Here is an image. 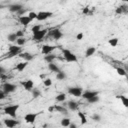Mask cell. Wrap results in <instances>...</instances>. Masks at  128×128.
I'll list each match as a JSON object with an SVG mask.
<instances>
[{"instance_id":"cell-1","label":"cell","mask_w":128,"mask_h":128,"mask_svg":"<svg viewBox=\"0 0 128 128\" xmlns=\"http://www.w3.org/2000/svg\"><path fill=\"white\" fill-rule=\"evenodd\" d=\"M19 104H12V105H7L4 107V113L10 116L11 118H15L17 115V111L19 109Z\"/></svg>"},{"instance_id":"cell-2","label":"cell","mask_w":128,"mask_h":128,"mask_svg":"<svg viewBox=\"0 0 128 128\" xmlns=\"http://www.w3.org/2000/svg\"><path fill=\"white\" fill-rule=\"evenodd\" d=\"M62 52H63L64 59H65L67 62L75 63V62H77V61H78L77 56H76L72 51H70L69 49H63V50H62Z\"/></svg>"},{"instance_id":"cell-3","label":"cell","mask_w":128,"mask_h":128,"mask_svg":"<svg viewBox=\"0 0 128 128\" xmlns=\"http://www.w3.org/2000/svg\"><path fill=\"white\" fill-rule=\"evenodd\" d=\"M2 87H3V91H4V93H5L6 95H7V94H10V93H12V92H14V91L17 89V86H16L15 84L9 83V82L4 83Z\"/></svg>"},{"instance_id":"cell-4","label":"cell","mask_w":128,"mask_h":128,"mask_svg":"<svg viewBox=\"0 0 128 128\" xmlns=\"http://www.w3.org/2000/svg\"><path fill=\"white\" fill-rule=\"evenodd\" d=\"M52 15H53V12H51V11H40L37 13L36 19L38 21H44V20L48 19L49 17H51Z\"/></svg>"},{"instance_id":"cell-5","label":"cell","mask_w":128,"mask_h":128,"mask_svg":"<svg viewBox=\"0 0 128 128\" xmlns=\"http://www.w3.org/2000/svg\"><path fill=\"white\" fill-rule=\"evenodd\" d=\"M68 93L72 96L80 97V96H82L83 89L81 87H70V88H68Z\"/></svg>"},{"instance_id":"cell-6","label":"cell","mask_w":128,"mask_h":128,"mask_svg":"<svg viewBox=\"0 0 128 128\" xmlns=\"http://www.w3.org/2000/svg\"><path fill=\"white\" fill-rule=\"evenodd\" d=\"M37 116H38V113H27L24 116V121L27 124H34Z\"/></svg>"},{"instance_id":"cell-7","label":"cell","mask_w":128,"mask_h":128,"mask_svg":"<svg viewBox=\"0 0 128 128\" xmlns=\"http://www.w3.org/2000/svg\"><path fill=\"white\" fill-rule=\"evenodd\" d=\"M9 57H13L16 55H19L21 53V47L17 45H11L9 46Z\"/></svg>"},{"instance_id":"cell-8","label":"cell","mask_w":128,"mask_h":128,"mask_svg":"<svg viewBox=\"0 0 128 128\" xmlns=\"http://www.w3.org/2000/svg\"><path fill=\"white\" fill-rule=\"evenodd\" d=\"M46 34H47V29H41L40 31L33 33V39L36 41H40L45 37Z\"/></svg>"},{"instance_id":"cell-9","label":"cell","mask_w":128,"mask_h":128,"mask_svg":"<svg viewBox=\"0 0 128 128\" xmlns=\"http://www.w3.org/2000/svg\"><path fill=\"white\" fill-rule=\"evenodd\" d=\"M55 46H53V45H49V44H45V45H43L42 46V48H41V52H42V54H44V55H49V54H51L54 50H55Z\"/></svg>"},{"instance_id":"cell-10","label":"cell","mask_w":128,"mask_h":128,"mask_svg":"<svg viewBox=\"0 0 128 128\" xmlns=\"http://www.w3.org/2000/svg\"><path fill=\"white\" fill-rule=\"evenodd\" d=\"M97 95H98V91L87 90V91H85V92L82 93V96H81V97H83L84 99L88 100V99H90V98H92V97H94V96H97Z\"/></svg>"},{"instance_id":"cell-11","label":"cell","mask_w":128,"mask_h":128,"mask_svg":"<svg viewBox=\"0 0 128 128\" xmlns=\"http://www.w3.org/2000/svg\"><path fill=\"white\" fill-rule=\"evenodd\" d=\"M4 124H5V126L7 128H13V127H15L16 125L19 124V121L15 120L14 118H12V119H4Z\"/></svg>"},{"instance_id":"cell-12","label":"cell","mask_w":128,"mask_h":128,"mask_svg":"<svg viewBox=\"0 0 128 128\" xmlns=\"http://www.w3.org/2000/svg\"><path fill=\"white\" fill-rule=\"evenodd\" d=\"M21 84L23 85V87H24V89L26 91H31L34 88V82L32 80H30V79H28L26 81H23Z\"/></svg>"},{"instance_id":"cell-13","label":"cell","mask_w":128,"mask_h":128,"mask_svg":"<svg viewBox=\"0 0 128 128\" xmlns=\"http://www.w3.org/2000/svg\"><path fill=\"white\" fill-rule=\"evenodd\" d=\"M19 57L22 58V59H24V61H26V62L31 61V60L34 59V55L31 54V53H29V52H21L19 54Z\"/></svg>"},{"instance_id":"cell-14","label":"cell","mask_w":128,"mask_h":128,"mask_svg":"<svg viewBox=\"0 0 128 128\" xmlns=\"http://www.w3.org/2000/svg\"><path fill=\"white\" fill-rule=\"evenodd\" d=\"M50 34H51V36L53 37V39H55V40H59V39L62 38V36H63L62 32H61L59 29H54V30H52V31L50 32Z\"/></svg>"},{"instance_id":"cell-15","label":"cell","mask_w":128,"mask_h":128,"mask_svg":"<svg viewBox=\"0 0 128 128\" xmlns=\"http://www.w3.org/2000/svg\"><path fill=\"white\" fill-rule=\"evenodd\" d=\"M23 8V6H22V4H19V3H14V4H11L10 6H9V10L11 11V12H15V13H17L19 10H21Z\"/></svg>"},{"instance_id":"cell-16","label":"cell","mask_w":128,"mask_h":128,"mask_svg":"<svg viewBox=\"0 0 128 128\" xmlns=\"http://www.w3.org/2000/svg\"><path fill=\"white\" fill-rule=\"evenodd\" d=\"M31 21H32V20H31L28 16H26V15L19 17V22H20V24H22L23 26H27L28 24H30Z\"/></svg>"},{"instance_id":"cell-17","label":"cell","mask_w":128,"mask_h":128,"mask_svg":"<svg viewBox=\"0 0 128 128\" xmlns=\"http://www.w3.org/2000/svg\"><path fill=\"white\" fill-rule=\"evenodd\" d=\"M67 107L71 111H76V110H78V103L75 102V101H72V100L68 101L67 102Z\"/></svg>"},{"instance_id":"cell-18","label":"cell","mask_w":128,"mask_h":128,"mask_svg":"<svg viewBox=\"0 0 128 128\" xmlns=\"http://www.w3.org/2000/svg\"><path fill=\"white\" fill-rule=\"evenodd\" d=\"M53 109L57 112H60L62 114H67L68 113V110L64 107V106H61V105H54L53 106Z\"/></svg>"},{"instance_id":"cell-19","label":"cell","mask_w":128,"mask_h":128,"mask_svg":"<svg viewBox=\"0 0 128 128\" xmlns=\"http://www.w3.org/2000/svg\"><path fill=\"white\" fill-rule=\"evenodd\" d=\"M27 65H28V62H26V61H24V62H20V63H18L17 65H16V70L17 71H19V72H21V71H23L26 67H27Z\"/></svg>"},{"instance_id":"cell-20","label":"cell","mask_w":128,"mask_h":128,"mask_svg":"<svg viewBox=\"0 0 128 128\" xmlns=\"http://www.w3.org/2000/svg\"><path fill=\"white\" fill-rule=\"evenodd\" d=\"M78 117L80 118V123H81V125H85V124L88 122V120H87V118H86L84 112L79 111V112H78Z\"/></svg>"},{"instance_id":"cell-21","label":"cell","mask_w":128,"mask_h":128,"mask_svg":"<svg viewBox=\"0 0 128 128\" xmlns=\"http://www.w3.org/2000/svg\"><path fill=\"white\" fill-rule=\"evenodd\" d=\"M48 69H49L50 71H52V72H56V73H58L59 71H61L60 68H59L56 64H54V63H49V64H48Z\"/></svg>"},{"instance_id":"cell-22","label":"cell","mask_w":128,"mask_h":128,"mask_svg":"<svg viewBox=\"0 0 128 128\" xmlns=\"http://www.w3.org/2000/svg\"><path fill=\"white\" fill-rule=\"evenodd\" d=\"M95 51H96V48H95V47H89V48H87V50H86V52H85V57H90V56H92V55L95 53Z\"/></svg>"},{"instance_id":"cell-23","label":"cell","mask_w":128,"mask_h":128,"mask_svg":"<svg viewBox=\"0 0 128 128\" xmlns=\"http://www.w3.org/2000/svg\"><path fill=\"white\" fill-rule=\"evenodd\" d=\"M117 98H119L122 101V104L124 105V107H128V98L125 95H118Z\"/></svg>"},{"instance_id":"cell-24","label":"cell","mask_w":128,"mask_h":128,"mask_svg":"<svg viewBox=\"0 0 128 128\" xmlns=\"http://www.w3.org/2000/svg\"><path fill=\"white\" fill-rule=\"evenodd\" d=\"M55 99H56L57 102H64L66 100V94L65 93H60L55 97Z\"/></svg>"},{"instance_id":"cell-25","label":"cell","mask_w":128,"mask_h":128,"mask_svg":"<svg viewBox=\"0 0 128 128\" xmlns=\"http://www.w3.org/2000/svg\"><path fill=\"white\" fill-rule=\"evenodd\" d=\"M66 77H67V75L63 71H59L58 73H56V79L57 80H64Z\"/></svg>"},{"instance_id":"cell-26","label":"cell","mask_w":128,"mask_h":128,"mask_svg":"<svg viewBox=\"0 0 128 128\" xmlns=\"http://www.w3.org/2000/svg\"><path fill=\"white\" fill-rule=\"evenodd\" d=\"M54 59H55V55H53V54H49V55H46L44 57V60L46 62H48V64L49 63H53V60Z\"/></svg>"},{"instance_id":"cell-27","label":"cell","mask_w":128,"mask_h":128,"mask_svg":"<svg viewBox=\"0 0 128 128\" xmlns=\"http://www.w3.org/2000/svg\"><path fill=\"white\" fill-rule=\"evenodd\" d=\"M31 92H32L33 98H37V97L41 96V91H40L39 89H37V88H33V89L31 90Z\"/></svg>"},{"instance_id":"cell-28","label":"cell","mask_w":128,"mask_h":128,"mask_svg":"<svg viewBox=\"0 0 128 128\" xmlns=\"http://www.w3.org/2000/svg\"><path fill=\"white\" fill-rule=\"evenodd\" d=\"M60 123H61V126H63V127H68V126L70 125L71 121H70L69 118H63Z\"/></svg>"},{"instance_id":"cell-29","label":"cell","mask_w":128,"mask_h":128,"mask_svg":"<svg viewBox=\"0 0 128 128\" xmlns=\"http://www.w3.org/2000/svg\"><path fill=\"white\" fill-rule=\"evenodd\" d=\"M116 71H117L118 75H120V76H126V75H127L126 70H125L124 68H122V67H117V68H116Z\"/></svg>"},{"instance_id":"cell-30","label":"cell","mask_w":128,"mask_h":128,"mask_svg":"<svg viewBox=\"0 0 128 128\" xmlns=\"http://www.w3.org/2000/svg\"><path fill=\"white\" fill-rule=\"evenodd\" d=\"M16 43H17V46H22V45H24L25 43H26V39L24 38V37H21V38H17V40H16Z\"/></svg>"},{"instance_id":"cell-31","label":"cell","mask_w":128,"mask_h":128,"mask_svg":"<svg viewBox=\"0 0 128 128\" xmlns=\"http://www.w3.org/2000/svg\"><path fill=\"white\" fill-rule=\"evenodd\" d=\"M7 39H8V41L13 42V41H16V40H17V36H16L15 33H10V34L7 36Z\"/></svg>"},{"instance_id":"cell-32","label":"cell","mask_w":128,"mask_h":128,"mask_svg":"<svg viewBox=\"0 0 128 128\" xmlns=\"http://www.w3.org/2000/svg\"><path fill=\"white\" fill-rule=\"evenodd\" d=\"M108 43H109L111 46L115 47V46H117V44H118V38H111V39L108 40Z\"/></svg>"},{"instance_id":"cell-33","label":"cell","mask_w":128,"mask_h":128,"mask_svg":"<svg viewBox=\"0 0 128 128\" xmlns=\"http://www.w3.org/2000/svg\"><path fill=\"white\" fill-rule=\"evenodd\" d=\"M99 96L97 95V96H94V97H92V98H90V99H88L87 101H88V103L89 104H93V103H96V102H98L99 101Z\"/></svg>"},{"instance_id":"cell-34","label":"cell","mask_w":128,"mask_h":128,"mask_svg":"<svg viewBox=\"0 0 128 128\" xmlns=\"http://www.w3.org/2000/svg\"><path fill=\"white\" fill-rule=\"evenodd\" d=\"M42 28H41V25L40 24H36V25H34L32 28H31V31L33 32V33H35V32H38V31H40Z\"/></svg>"},{"instance_id":"cell-35","label":"cell","mask_w":128,"mask_h":128,"mask_svg":"<svg viewBox=\"0 0 128 128\" xmlns=\"http://www.w3.org/2000/svg\"><path fill=\"white\" fill-rule=\"evenodd\" d=\"M43 84H44V86H46V87H50V86L52 85V80H51L50 78H46V79L43 80Z\"/></svg>"},{"instance_id":"cell-36","label":"cell","mask_w":128,"mask_h":128,"mask_svg":"<svg viewBox=\"0 0 128 128\" xmlns=\"http://www.w3.org/2000/svg\"><path fill=\"white\" fill-rule=\"evenodd\" d=\"M31 20H34V19H36V17H37V13L36 12H33V11H31V12H29L28 13V15H27Z\"/></svg>"},{"instance_id":"cell-37","label":"cell","mask_w":128,"mask_h":128,"mask_svg":"<svg viewBox=\"0 0 128 128\" xmlns=\"http://www.w3.org/2000/svg\"><path fill=\"white\" fill-rule=\"evenodd\" d=\"M92 119H93L94 121L99 122V121H101V116H100L99 114H93V115H92Z\"/></svg>"},{"instance_id":"cell-38","label":"cell","mask_w":128,"mask_h":128,"mask_svg":"<svg viewBox=\"0 0 128 128\" xmlns=\"http://www.w3.org/2000/svg\"><path fill=\"white\" fill-rule=\"evenodd\" d=\"M16 36H17V38H21V37H24V33H23V31L22 30H18L16 33Z\"/></svg>"},{"instance_id":"cell-39","label":"cell","mask_w":128,"mask_h":128,"mask_svg":"<svg viewBox=\"0 0 128 128\" xmlns=\"http://www.w3.org/2000/svg\"><path fill=\"white\" fill-rule=\"evenodd\" d=\"M25 12H26V9H24V8H22L21 10H19L18 12H17V14L19 15V17L20 16H24V14H25Z\"/></svg>"},{"instance_id":"cell-40","label":"cell","mask_w":128,"mask_h":128,"mask_svg":"<svg viewBox=\"0 0 128 128\" xmlns=\"http://www.w3.org/2000/svg\"><path fill=\"white\" fill-rule=\"evenodd\" d=\"M120 7H121V9H122L123 13H127V11H128V8H127V5H126V4H123V5H121Z\"/></svg>"},{"instance_id":"cell-41","label":"cell","mask_w":128,"mask_h":128,"mask_svg":"<svg viewBox=\"0 0 128 128\" xmlns=\"http://www.w3.org/2000/svg\"><path fill=\"white\" fill-rule=\"evenodd\" d=\"M82 13H83V14H85V15H88V14L90 13V9H89L88 7H85V8H83Z\"/></svg>"},{"instance_id":"cell-42","label":"cell","mask_w":128,"mask_h":128,"mask_svg":"<svg viewBox=\"0 0 128 128\" xmlns=\"http://www.w3.org/2000/svg\"><path fill=\"white\" fill-rule=\"evenodd\" d=\"M115 13L117 14V15H120V14H122L123 13V11H122V9H121V7L119 6V7H117L116 9H115Z\"/></svg>"},{"instance_id":"cell-43","label":"cell","mask_w":128,"mask_h":128,"mask_svg":"<svg viewBox=\"0 0 128 128\" xmlns=\"http://www.w3.org/2000/svg\"><path fill=\"white\" fill-rule=\"evenodd\" d=\"M82 38H83V33L82 32H80L76 35V40H82Z\"/></svg>"},{"instance_id":"cell-44","label":"cell","mask_w":128,"mask_h":128,"mask_svg":"<svg viewBox=\"0 0 128 128\" xmlns=\"http://www.w3.org/2000/svg\"><path fill=\"white\" fill-rule=\"evenodd\" d=\"M5 97H6V94L4 93V91H1V90H0V100L5 99Z\"/></svg>"},{"instance_id":"cell-45","label":"cell","mask_w":128,"mask_h":128,"mask_svg":"<svg viewBox=\"0 0 128 128\" xmlns=\"http://www.w3.org/2000/svg\"><path fill=\"white\" fill-rule=\"evenodd\" d=\"M5 73V69H4V67H2L1 65H0V76L2 75V74H4Z\"/></svg>"},{"instance_id":"cell-46","label":"cell","mask_w":128,"mask_h":128,"mask_svg":"<svg viewBox=\"0 0 128 128\" xmlns=\"http://www.w3.org/2000/svg\"><path fill=\"white\" fill-rule=\"evenodd\" d=\"M68 127H69V128H78L75 123H70V125H69Z\"/></svg>"},{"instance_id":"cell-47","label":"cell","mask_w":128,"mask_h":128,"mask_svg":"<svg viewBox=\"0 0 128 128\" xmlns=\"http://www.w3.org/2000/svg\"><path fill=\"white\" fill-rule=\"evenodd\" d=\"M32 128H36V127H32Z\"/></svg>"},{"instance_id":"cell-48","label":"cell","mask_w":128,"mask_h":128,"mask_svg":"<svg viewBox=\"0 0 128 128\" xmlns=\"http://www.w3.org/2000/svg\"><path fill=\"white\" fill-rule=\"evenodd\" d=\"M43 128H45V127H43Z\"/></svg>"}]
</instances>
